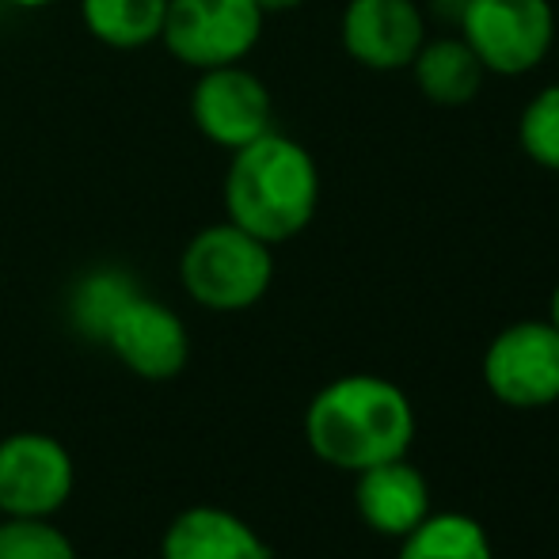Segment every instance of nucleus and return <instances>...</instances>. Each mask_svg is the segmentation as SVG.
Wrapping results in <instances>:
<instances>
[{"instance_id":"nucleus-1","label":"nucleus","mask_w":559,"mask_h":559,"mask_svg":"<svg viewBox=\"0 0 559 559\" xmlns=\"http://www.w3.org/2000/svg\"><path fill=\"white\" fill-rule=\"evenodd\" d=\"M305 442L324 464L358 476L373 464L407 456L415 442V407L389 377H335L305 407Z\"/></svg>"},{"instance_id":"nucleus-2","label":"nucleus","mask_w":559,"mask_h":559,"mask_svg":"<svg viewBox=\"0 0 559 559\" xmlns=\"http://www.w3.org/2000/svg\"><path fill=\"white\" fill-rule=\"evenodd\" d=\"M320 168L301 141L271 130L236 148L225 171V222L263 243H286L312 225Z\"/></svg>"},{"instance_id":"nucleus-3","label":"nucleus","mask_w":559,"mask_h":559,"mask_svg":"<svg viewBox=\"0 0 559 559\" xmlns=\"http://www.w3.org/2000/svg\"><path fill=\"white\" fill-rule=\"evenodd\" d=\"M179 282L210 312L255 309L274 282V251L233 222L206 225L179 255Z\"/></svg>"},{"instance_id":"nucleus-4","label":"nucleus","mask_w":559,"mask_h":559,"mask_svg":"<svg viewBox=\"0 0 559 559\" xmlns=\"http://www.w3.org/2000/svg\"><path fill=\"white\" fill-rule=\"evenodd\" d=\"M461 38L495 76H525L556 43L552 0H464Z\"/></svg>"},{"instance_id":"nucleus-5","label":"nucleus","mask_w":559,"mask_h":559,"mask_svg":"<svg viewBox=\"0 0 559 559\" xmlns=\"http://www.w3.org/2000/svg\"><path fill=\"white\" fill-rule=\"evenodd\" d=\"M263 20L255 0H168L160 43L179 66L206 73L240 66L263 38Z\"/></svg>"},{"instance_id":"nucleus-6","label":"nucleus","mask_w":559,"mask_h":559,"mask_svg":"<svg viewBox=\"0 0 559 559\" xmlns=\"http://www.w3.org/2000/svg\"><path fill=\"white\" fill-rule=\"evenodd\" d=\"M73 453L43 430L0 438V518H58L73 499Z\"/></svg>"},{"instance_id":"nucleus-7","label":"nucleus","mask_w":559,"mask_h":559,"mask_svg":"<svg viewBox=\"0 0 559 559\" xmlns=\"http://www.w3.org/2000/svg\"><path fill=\"white\" fill-rule=\"evenodd\" d=\"M484 384L507 407H548L559 400V332L548 320H518L484 350Z\"/></svg>"},{"instance_id":"nucleus-8","label":"nucleus","mask_w":559,"mask_h":559,"mask_svg":"<svg viewBox=\"0 0 559 559\" xmlns=\"http://www.w3.org/2000/svg\"><path fill=\"white\" fill-rule=\"evenodd\" d=\"M191 118L210 145L236 153L274 130V104L266 84L240 61L199 73L191 92Z\"/></svg>"},{"instance_id":"nucleus-9","label":"nucleus","mask_w":559,"mask_h":559,"mask_svg":"<svg viewBox=\"0 0 559 559\" xmlns=\"http://www.w3.org/2000/svg\"><path fill=\"white\" fill-rule=\"evenodd\" d=\"M99 343L115 354L118 366H126L141 381H171L191 358V335L179 312L145 294H133L115 312Z\"/></svg>"},{"instance_id":"nucleus-10","label":"nucleus","mask_w":559,"mask_h":559,"mask_svg":"<svg viewBox=\"0 0 559 559\" xmlns=\"http://www.w3.org/2000/svg\"><path fill=\"white\" fill-rule=\"evenodd\" d=\"M338 43L369 73H400L427 43V20L415 0H346Z\"/></svg>"},{"instance_id":"nucleus-11","label":"nucleus","mask_w":559,"mask_h":559,"mask_svg":"<svg viewBox=\"0 0 559 559\" xmlns=\"http://www.w3.org/2000/svg\"><path fill=\"white\" fill-rule=\"evenodd\" d=\"M354 507L361 522L381 537H404L430 514V487L415 464L404 456L373 464L354 479Z\"/></svg>"},{"instance_id":"nucleus-12","label":"nucleus","mask_w":559,"mask_h":559,"mask_svg":"<svg viewBox=\"0 0 559 559\" xmlns=\"http://www.w3.org/2000/svg\"><path fill=\"white\" fill-rule=\"evenodd\" d=\"M160 559H271V548L240 514L199 502L168 522Z\"/></svg>"},{"instance_id":"nucleus-13","label":"nucleus","mask_w":559,"mask_h":559,"mask_svg":"<svg viewBox=\"0 0 559 559\" xmlns=\"http://www.w3.org/2000/svg\"><path fill=\"white\" fill-rule=\"evenodd\" d=\"M415 73L419 92L435 107H464L479 96L484 88L487 69L479 66V58L472 53V46L461 35L449 38H427L415 53V61L407 66Z\"/></svg>"},{"instance_id":"nucleus-14","label":"nucleus","mask_w":559,"mask_h":559,"mask_svg":"<svg viewBox=\"0 0 559 559\" xmlns=\"http://www.w3.org/2000/svg\"><path fill=\"white\" fill-rule=\"evenodd\" d=\"M168 0H81V23L111 50H145L160 43Z\"/></svg>"},{"instance_id":"nucleus-15","label":"nucleus","mask_w":559,"mask_h":559,"mask_svg":"<svg viewBox=\"0 0 559 559\" xmlns=\"http://www.w3.org/2000/svg\"><path fill=\"white\" fill-rule=\"evenodd\" d=\"M396 559H495V552L491 537L476 518L445 510V514H427L412 533H404Z\"/></svg>"},{"instance_id":"nucleus-16","label":"nucleus","mask_w":559,"mask_h":559,"mask_svg":"<svg viewBox=\"0 0 559 559\" xmlns=\"http://www.w3.org/2000/svg\"><path fill=\"white\" fill-rule=\"evenodd\" d=\"M133 294H141V289L126 271H111V266L92 271L76 282L73 297H69V320H73V328L84 338L99 343L107 332V324L115 320V312L122 309Z\"/></svg>"},{"instance_id":"nucleus-17","label":"nucleus","mask_w":559,"mask_h":559,"mask_svg":"<svg viewBox=\"0 0 559 559\" xmlns=\"http://www.w3.org/2000/svg\"><path fill=\"white\" fill-rule=\"evenodd\" d=\"M518 145L537 168L559 171V81L525 104L518 118Z\"/></svg>"},{"instance_id":"nucleus-18","label":"nucleus","mask_w":559,"mask_h":559,"mask_svg":"<svg viewBox=\"0 0 559 559\" xmlns=\"http://www.w3.org/2000/svg\"><path fill=\"white\" fill-rule=\"evenodd\" d=\"M0 559H81L53 518H0Z\"/></svg>"},{"instance_id":"nucleus-19","label":"nucleus","mask_w":559,"mask_h":559,"mask_svg":"<svg viewBox=\"0 0 559 559\" xmlns=\"http://www.w3.org/2000/svg\"><path fill=\"white\" fill-rule=\"evenodd\" d=\"M259 8H263V15H278V12H294V8H301L305 0H255Z\"/></svg>"},{"instance_id":"nucleus-20","label":"nucleus","mask_w":559,"mask_h":559,"mask_svg":"<svg viewBox=\"0 0 559 559\" xmlns=\"http://www.w3.org/2000/svg\"><path fill=\"white\" fill-rule=\"evenodd\" d=\"M548 324L559 332V286L552 289V301H548Z\"/></svg>"},{"instance_id":"nucleus-21","label":"nucleus","mask_w":559,"mask_h":559,"mask_svg":"<svg viewBox=\"0 0 559 559\" xmlns=\"http://www.w3.org/2000/svg\"><path fill=\"white\" fill-rule=\"evenodd\" d=\"M8 4L27 8V12H35V8H46V4H53V0H8Z\"/></svg>"},{"instance_id":"nucleus-22","label":"nucleus","mask_w":559,"mask_h":559,"mask_svg":"<svg viewBox=\"0 0 559 559\" xmlns=\"http://www.w3.org/2000/svg\"><path fill=\"white\" fill-rule=\"evenodd\" d=\"M438 4H449V8H461L464 0H438Z\"/></svg>"}]
</instances>
